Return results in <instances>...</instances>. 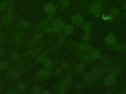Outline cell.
<instances>
[{
  "instance_id": "54",
  "label": "cell",
  "mask_w": 126,
  "mask_h": 94,
  "mask_svg": "<svg viewBox=\"0 0 126 94\" xmlns=\"http://www.w3.org/2000/svg\"><path fill=\"white\" fill-rule=\"evenodd\" d=\"M1 44H2V41H1V40L0 39V46L1 45Z\"/></svg>"
},
{
  "instance_id": "52",
  "label": "cell",
  "mask_w": 126,
  "mask_h": 94,
  "mask_svg": "<svg viewBox=\"0 0 126 94\" xmlns=\"http://www.w3.org/2000/svg\"><path fill=\"white\" fill-rule=\"evenodd\" d=\"M124 0H119V2L120 3L123 2L124 1Z\"/></svg>"
},
{
  "instance_id": "53",
  "label": "cell",
  "mask_w": 126,
  "mask_h": 94,
  "mask_svg": "<svg viewBox=\"0 0 126 94\" xmlns=\"http://www.w3.org/2000/svg\"><path fill=\"white\" fill-rule=\"evenodd\" d=\"M124 92L126 91V84L125 86L124 89Z\"/></svg>"
},
{
  "instance_id": "4",
  "label": "cell",
  "mask_w": 126,
  "mask_h": 94,
  "mask_svg": "<svg viewBox=\"0 0 126 94\" xmlns=\"http://www.w3.org/2000/svg\"><path fill=\"white\" fill-rule=\"evenodd\" d=\"M104 71V68L103 66L96 67L92 71V76L94 79H97L101 74Z\"/></svg>"
},
{
  "instance_id": "19",
  "label": "cell",
  "mask_w": 126,
  "mask_h": 94,
  "mask_svg": "<svg viewBox=\"0 0 126 94\" xmlns=\"http://www.w3.org/2000/svg\"><path fill=\"white\" fill-rule=\"evenodd\" d=\"M42 88L40 86H35L31 89V92L33 94H40L42 92Z\"/></svg>"
},
{
  "instance_id": "23",
  "label": "cell",
  "mask_w": 126,
  "mask_h": 94,
  "mask_svg": "<svg viewBox=\"0 0 126 94\" xmlns=\"http://www.w3.org/2000/svg\"><path fill=\"white\" fill-rule=\"evenodd\" d=\"M67 88L66 85H65L64 82L62 83L60 86V88L59 90V93L60 94H64L65 93L66 90V89Z\"/></svg>"
},
{
  "instance_id": "50",
  "label": "cell",
  "mask_w": 126,
  "mask_h": 94,
  "mask_svg": "<svg viewBox=\"0 0 126 94\" xmlns=\"http://www.w3.org/2000/svg\"><path fill=\"white\" fill-rule=\"evenodd\" d=\"M123 9L126 10V2L124 3V5H123Z\"/></svg>"
},
{
  "instance_id": "46",
  "label": "cell",
  "mask_w": 126,
  "mask_h": 94,
  "mask_svg": "<svg viewBox=\"0 0 126 94\" xmlns=\"http://www.w3.org/2000/svg\"><path fill=\"white\" fill-rule=\"evenodd\" d=\"M61 69L60 68H58L55 70V74L56 75H59L61 73Z\"/></svg>"
},
{
  "instance_id": "40",
  "label": "cell",
  "mask_w": 126,
  "mask_h": 94,
  "mask_svg": "<svg viewBox=\"0 0 126 94\" xmlns=\"http://www.w3.org/2000/svg\"><path fill=\"white\" fill-rule=\"evenodd\" d=\"M20 55L19 53H14L11 55V58L13 59H18L20 57Z\"/></svg>"
},
{
  "instance_id": "18",
  "label": "cell",
  "mask_w": 126,
  "mask_h": 94,
  "mask_svg": "<svg viewBox=\"0 0 126 94\" xmlns=\"http://www.w3.org/2000/svg\"><path fill=\"white\" fill-rule=\"evenodd\" d=\"M126 48V45L125 44H115L113 47V49L115 50H122Z\"/></svg>"
},
{
  "instance_id": "36",
  "label": "cell",
  "mask_w": 126,
  "mask_h": 94,
  "mask_svg": "<svg viewBox=\"0 0 126 94\" xmlns=\"http://www.w3.org/2000/svg\"><path fill=\"white\" fill-rule=\"evenodd\" d=\"M44 35V33H36L34 35V38L36 39H40Z\"/></svg>"
},
{
  "instance_id": "35",
  "label": "cell",
  "mask_w": 126,
  "mask_h": 94,
  "mask_svg": "<svg viewBox=\"0 0 126 94\" xmlns=\"http://www.w3.org/2000/svg\"><path fill=\"white\" fill-rule=\"evenodd\" d=\"M46 23H47L46 21H44L43 22H41V23H39L38 26V29L43 28L46 25Z\"/></svg>"
},
{
  "instance_id": "43",
  "label": "cell",
  "mask_w": 126,
  "mask_h": 94,
  "mask_svg": "<svg viewBox=\"0 0 126 94\" xmlns=\"http://www.w3.org/2000/svg\"><path fill=\"white\" fill-rule=\"evenodd\" d=\"M36 43L35 41H31L28 44V46L30 47H33L35 46L36 44Z\"/></svg>"
},
{
  "instance_id": "2",
  "label": "cell",
  "mask_w": 126,
  "mask_h": 94,
  "mask_svg": "<svg viewBox=\"0 0 126 94\" xmlns=\"http://www.w3.org/2000/svg\"><path fill=\"white\" fill-rule=\"evenodd\" d=\"M52 30L56 33H59L63 30L64 28V24L62 21L60 19L53 20L51 23Z\"/></svg>"
},
{
  "instance_id": "32",
  "label": "cell",
  "mask_w": 126,
  "mask_h": 94,
  "mask_svg": "<svg viewBox=\"0 0 126 94\" xmlns=\"http://www.w3.org/2000/svg\"><path fill=\"white\" fill-rule=\"evenodd\" d=\"M22 34L20 33H17L14 35V39L17 41H19L22 39Z\"/></svg>"
},
{
  "instance_id": "31",
  "label": "cell",
  "mask_w": 126,
  "mask_h": 94,
  "mask_svg": "<svg viewBox=\"0 0 126 94\" xmlns=\"http://www.w3.org/2000/svg\"><path fill=\"white\" fill-rule=\"evenodd\" d=\"M70 0H62V6L64 7H67L70 4Z\"/></svg>"
},
{
  "instance_id": "11",
  "label": "cell",
  "mask_w": 126,
  "mask_h": 94,
  "mask_svg": "<svg viewBox=\"0 0 126 94\" xmlns=\"http://www.w3.org/2000/svg\"><path fill=\"white\" fill-rule=\"evenodd\" d=\"M72 21L75 24L79 25L83 21V18L80 14H77L73 16Z\"/></svg>"
},
{
  "instance_id": "12",
  "label": "cell",
  "mask_w": 126,
  "mask_h": 94,
  "mask_svg": "<svg viewBox=\"0 0 126 94\" xmlns=\"http://www.w3.org/2000/svg\"><path fill=\"white\" fill-rule=\"evenodd\" d=\"M72 75L71 73L69 72L66 75L64 81L63 82L67 88L69 87L72 80Z\"/></svg>"
},
{
  "instance_id": "7",
  "label": "cell",
  "mask_w": 126,
  "mask_h": 94,
  "mask_svg": "<svg viewBox=\"0 0 126 94\" xmlns=\"http://www.w3.org/2000/svg\"><path fill=\"white\" fill-rule=\"evenodd\" d=\"M79 57L81 60L86 63H91L93 60L91 59L89 54H86L85 53H80L79 55Z\"/></svg>"
},
{
  "instance_id": "51",
  "label": "cell",
  "mask_w": 126,
  "mask_h": 94,
  "mask_svg": "<svg viewBox=\"0 0 126 94\" xmlns=\"http://www.w3.org/2000/svg\"><path fill=\"white\" fill-rule=\"evenodd\" d=\"M123 55L124 56L126 57V50L123 51Z\"/></svg>"
},
{
  "instance_id": "14",
  "label": "cell",
  "mask_w": 126,
  "mask_h": 94,
  "mask_svg": "<svg viewBox=\"0 0 126 94\" xmlns=\"http://www.w3.org/2000/svg\"><path fill=\"white\" fill-rule=\"evenodd\" d=\"M110 15L113 17H117L120 15V12L118 9L115 7L110 8L109 9Z\"/></svg>"
},
{
  "instance_id": "13",
  "label": "cell",
  "mask_w": 126,
  "mask_h": 94,
  "mask_svg": "<svg viewBox=\"0 0 126 94\" xmlns=\"http://www.w3.org/2000/svg\"><path fill=\"white\" fill-rule=\"evenodd\" d=\"M78 48L81 50L85 51H93L94 49V48L90 45L86 44H82L78 46Z\"/></svg>"
},
{
  "instance_id": "55",
  "label": "cell",
  "mask_w": 126,
  "mask_h": 94,
  "mask_svg": "<svg viewBox=\"0 0 126 94\" xmlns=\"http://www.w3.org/2000/svg\"><path fill=\"white\" fill-rule=\"evenodd\" d=\"M124 93H125V94H126V91H125V92Z\"/></svg>"
},
{
  "instance_id": "41",
  "label": "cell",
  "mask_w": 126,
  "mask_h": 94,
  "mask_svg": "<svg viewBox=\"0 0 126 94\" xmlns=\"http://www.w3.org/2000/svg\"><path fill=\"white\" fill-rule=\"evenodd\" d=\"M22 74V72H18L17 73H15L14 75L13 76V78L14 79H17V78H18Z\"/></svg>"
},
{
  "instance_id": "34",
  "label": "cell",
  "mask_w": 126,
  "mask_h": 94,
  "mask_svg": "<svg viewBox=\"0 0 126 94\" xmlns=\"http://www.w3.org/2000/svg\"><path fill=\"white\" fill-rule=\"evenodd\" d=\"M117 88V86H115V87H113L112 88H111L109 90H108L106 93L108 94H113L115 92H116Z\"/></svg>"
},
{
  "instance_id": "47",
  "label": "cell",
  "mask_w": 126,
  "mask_h": 94,
  "mask_svg": "<svg viewBox=\"0 0 126 94\" xmlns=\"http://www.w3.org/2000/svg\"><path fill=\"white\" fill-rule=\"evenodd\" d=\"M62 67H64L65 68H66L67 67H68V64L67 62H65L62 64Z\"/></svg>"
},
{
  "instance_id": "20",
  "label": "cell",
  "mask_w": 126,
  "mask_h": 94,
  "mask_svg": "<svg viewBox=\"0 0 126 94\" xmlns=\"http://www.w3.org/2000/svg\"><path fill=\"white\" fill-rule=\"evenodd\" d=\"M92 74H90V73L88 72L86 73L83 76V79L84 81L86 82H89L91 81L92 79Z\"/></svg>"
},
{
  "instance_id": "45",
  "label": "cell",
  "mask_w": 126,
  "mask_h": 94,
  "mask_svg": "<svg viewBox=\"0 0 126 94\" xmlns=\"http://www.w3.org/2000/svg\"><path fill=\"white\" fill-rule=\"evenodd\" d=\"M33 51L31 50H30L27 51H25L23 53V55L24 56H28V55H30L31 54L33 53Z\"/></svg>"
},
{
  "instance_id": "33",
  "label": "cell",
  "mask_w": 126,
  "mask_h": 94,
  "mask_svg": "<svg viewBox=\"0 0 126 94\" xmlns=\"http://www.w3.org/2000/svg\"><path fill=\"white\" fill-rule=\"evenodd\" d=\"M43 29L44 31L47 33H51L53 30L52 28V27H50V26L48 25H45L43 28Z\"/></svg>"
},
{
  "instance_id": "30",
  "label": "cell",
  "mask_w": 126,
  "mask_h": 94,
  "mask_svg": "<svg viewBox=\"0 0 126 94\" xmlns=\"http://www.w3.org/2000/svg\"><path fill=\"white\" fill-rule=\"evenodd\" d=\"M120 71H121V68L120 67H117L115 68H114L111 71V74L115 76L120 72Z\"/></svg>"
},
{
  "instance_id": "49",
  "label": "cell",
  "mask_w": 126,
  "mask_h": 94,
  "mask_svg": "<svg viewBox=\"0 0 126 94\" xmlns=\"http://www.w3.org/2000/svg\"><path fill=\"white\" fill-rule=\"evenodd\" d=\"M42 93V94H50V93H49L48 91L45 90V91H43V92Z\"/></svg>"
},
{
  "instance_id": "1",
  "label": "cell",
  "mask_w": 126,
  "mask_h": 94,
  "mask_svg": "<svg viewBox=\"0 0 126 94\" xmlns=\"http://www.w3.org/2000/svg\"><path fill=\"white\" fill-rule=\"evenodd\" d=\"M105 3L103 0H97L92 4L89 13L93 14L96 17L100 16L105 9Z\"/></svg>"
},
{
  "instance_id": "48",
  "label": "cell",
  "mask_w": 126,
  "mask_h": 94,
  "mask_svg": "<svg viewBox=\"0 0 126 94\" xmlns=\"http://www.w3.org/2000/svg\"><path fill=\"white\" fill-rule=\"evenodd\" d=\"M7 93H9V94H12V93H14V91L12 89H9L8 90V91H7Z\"/></svg>"
},
{
  "instance_id": "6",
  "label": "cell",
  "mask_w": 126,
  "mask_h": 94,
  "mask_svg": "<svg viewBox=\"0 0 126 94\" xmlns=\"http://www.w3.org/2000/svg\"><path fill=\"white\" fill-rule=\"evenodd\" d=\"M44 10L47 13L54 15L56 9L54 4L51 3H49L45 5L44 6Z\"/></svg>"
},
{
  "instance_id": "3",
  "label": "cell",
  "mask_w": 126,
  "mask_h": 94,
  "mask_svg": "<svg viewBox=\"0 0 126 94\" xmlns=\"http://www.w3.org/2000/svg\"><path fill=\"white\" fill-rule=\"evenodd\" d=\"M8 3L7 16L10 23H11L13 19V0H9Z\"/></svg>"
},
{
  "instance_id": "28",
  "label": "cell",
  "mask_w": 126,
  "mask_h": 94,
  "mask_svg": "<svg viewBox=\"0 0 126 94\" xmlns=\"http://www.w3.org/2000/svg\"><path fill=\"white\" fill-rule=\"evenodd\" d=\"M1 21L4 24L6 25L10 23L7 16H3L1 17Z\"/></svg>"
},
{
  "instance_id": "29",
  "label": "cell",
  "mask_w": 126,
  "mask_h": 94,
  "mask_svg": "<svg viewBox=\"0 0 126 94\" xmlns=\"http://www.w3.org/2000/svg\"><path fill=\"white\" fill-rule=\"evenodd\" d=\"M0 39L3 43H6L8 41L7 37L3 33H0Z\"/></svg>"
},
{
  "instance_id": "25",
  "label": "cell",
  "mask_w": 126,
  "mask_h": 94,
  "mask_svg": "<svg viewBox=\"0 0 126 94\" xmlns=\"http://www.w3.org/2000/svg\"><path fill=\"white\" fill-rule=\"evenodd\" d=\"M8 6V3L6 0L2 1L0 3V10H4L6 9Z\"/></svg>"
},
{
  "instance_id": "37",
  "label": "cell",
  "mask_w": 126,
  "mask_h": 94,
  "mask_svg": "<svg viewBox=\"0 0 126 94\" xmlns=\"http://www.w3.org/2000/svg\"><path fill=\"white\" fill-rule=\"evenodd\" d=\"M90 34H89L88 33H85L83 36V39L87 42L90 40Z\"/></svg>"
},
{
  "instance_id": "8",
  "label": "cell",
  "mask_w": 126,
  "mask_h": 94,
  "mask_svg": "<svg viewBox=\"0 0 126 94\" xmlns=\"http://www.w3.org/2000/svg\"><path fill=\"white\" fill-rule=\"evenodd\" d=\"M117 39L114 35L109 34L106 36L105 39L106 43L109 45H113L115 44Z\"/></svg>"
},
{
  "instance_id": "42",
  "label": "cell",
  "mask_w": 126,
  "mask_h": 94,
  "mask_svg": "<svg viewBox=\"0 0 126 94\" xmlns=\"http://www.w3.org/2000/svg\"><path fill=\"white\" fill-rule=\"evenodd\" d=\"M15 72H16V71H15L14 69H12V70H10V71L8 72V76H10V77L13 76L14 74L16 73Z\"/></svg>"
},
{
  "instance_id": "17",
  "label": "cell",
  "mask_w": 126,
  "mask_h": 94,
  "mask_svg": "<svg viewBox=\"0 0 126 94\" xmlns=\"http://www.w3.org/2000/svg\"><path fill=\"white\" fill-rule=\"evenodd\" d=\"M64 29L65 32L68 34H71L74 31V27L72 25H65Z\"/></svg>"
},
{
  "instance_id": "10",
  "label": "cell",
  "mask_w": 126,
  "mask_h": 94,
  "mask_svg": "<svg viewBox=\"0 0 126 94\" xmlns=\"http://www.w3.org/2000/svg\"><path fill=\"white\" fill-rule=\"evenodd\" d=\"M89 55L91 59L93 60L100 59L102 57V53L100 51H92L89 53Z\"/></svg>"
},
{
  "instance_id": "16",
  "label": "cell",
  "mask_w": 126,
  "mask_h": 94,
  "mask_svg": "<svg viewBox=\"0 0 126 94\" xmlns=\"http://www.w3.org/2000/svg\"><path fill=\"white\" fill-rule=\"evenodd\" d=\"M85 68V66L84 64L82 63H79L76 66L75 70L78 72L82 73L84 71Z\"/></svg>"
},
{
  "instance_id": "38",
  "label": "cell",
  "mask_w": 126,
  "mask_h": 94,
  "mask_svg": "<svg viewBox=\"0 0 126 94\" xmlns=\"http://www.w3.org/2000/svg\"><path fill=\"white\" fill-rule=\"evenodd\" d=\"M65 38V36L63 35H61V36H60V37L59 38H58V43L60 44H62L63 42L64 41Z\"/></svg>"
},
{
  "instance_id": "9",
  "label": "cell",
  "mask_w": 126,
  "mask_h": 94,
  "mask_svg": "<svg viewBox=\"0 0 126 94\" xmlns=\"http://www.w3.org/2000/svg\"><path fill=\"white\" fill-rule=\"evenodd\" d=\"M116 80L115 76L111 74L106 77L105 79V83L107 85H111L115 82Z\"/></svg>"
},
{
  "instance_id": "21",
  "label": "cell",
  "mask_w": 126,
  "mask_h": 94,
  "mask_svg": "<svg viewBox=\"0 0 126 94\" xmlns=\"http://www.w3.org/2000/svg\"><path fill=\"white\" fill-rule=\"evenodd\" d=\"M102 62L105 65H108L111 62V59L109 55H106L102 59Z\"/></svg>"
},
{
  "instance_id": "15",
  "label": "cell",
  "mask_w": 126,
  "mask_h": 94,
  "mask_svg": "<svg viewBox=\"0 0 126 94\" xmlns=\"http://www.w3.org/2000/svg\"><path fill=\"white\" fill-rule=\"evenodd\" d=\"M52 62L49 59H46L42 61V65L46 69H48L51 66Z\"/></svg>"
},
{
  "instance_id": "39",
  "label": "cell",
  "mask_w": 126,
  "mask_h": 94,
  "mask_svg": "<svg viewBox=\"0 0 126 94\" xmlns=\"http://www.w3.org/2000/svg\"><path fill=\"white\" fill-rule=\"evenodd\" d=\"M26 84L25 83H22L18 86V88L21 90H24L26 88Z\"/></svg>"
},
{
  "instance_id": "27",
  "label": "cell",
  "mask_w": 126,
  "mask_h": 94,
  "mask_svg": "<svg viewBox=\"0 0 126 94\" xmlns=\"http://www.w3.org/2000/svg\"><path fill=\"white\" fill-rule=\"evenodd\" d=\"M92 25L90 24H86L83 26V29L86 33H89L91 30Z\"/></svg>"
},
{
  "instance_id": "26",
  "label": "cell",
  "mask_w": 126,
  "mask_h": 94,
  "mask_svg": "<svg viewBox=\"0 0 126 94\" xmlns=\"http://www.w3.org/2000/svg\"><path fill=\"white\" fill-rule=\"evenodd\" d=\"M19 23L22 27L24 28H28L29 27V24L24 20H19Z\"/></svg>"
},
{
  "instance_id": "44",
  "label": "cell",
  "mask_w": 126,
  "mask_h": 94,
  "mask_svg": "<svg viewBox=\"0 0 126 94\" xmlns=\"http://www.w3.org/2000/svg\"><path fill=\"white\" fill-rule=\"evenodd\" d=\"M5 50L4 48H0V58L3 56V55L5 54Z\"/></svg>"
},
{
  "instance_id": "22",
  "label": "cell",
  "mask_w": 126,
  "mask_h": 94,
  "mask_svg": "<svg viewBox=\"0 0 126 94\" xmlns=\"http://www.w3.org/2000/svg\"><path fill=\"white\" fill-rule=\"evenodd\" d=\"M7 63L6 61H0V71H2L6 70L7 68Z\"/></svg>"
},
{
  "instance_id": "24",
  "label": "cell",
  "mask_w": 126,
  "mask_h": 94,
  "mask_svg": "<svg viewBox=\"0 0 126 94\" xmlns=\"http://www.w3.org/2000/svg\"><path fill=\"white\" fill-rule=\"evenodd\" d=\"M46 54H47L46 52H45L43 54H41L40 56H38V57L36 59V63H39L40 62L42 61L46 56Z\"/></svg>"
},
{
  "instance_id": "5",
  "label": "cell",
  "mask_w": 126,
  "mask_h": 94,
  "mask_svg": "<svg viewBox=\"0 0 126 94\" xmlns=\"http://www.w3.org/2000/svg\"><path fill=\"white\" fill-rule=\"evenodd\" d=\"M50 74V71L47 69H42L38 72L36 77L39 80H43L47 78Z\"/></svg>"
}]
</instances>
